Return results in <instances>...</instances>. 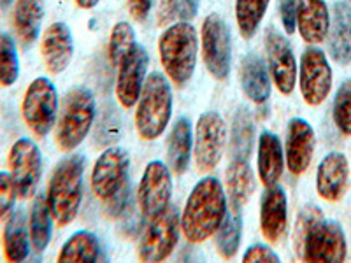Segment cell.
<instances>
[{
  "label": "cell",
  "instance_id": "603a6c76",
  "mask_svg": "<svg viewBox=\"0 0 351 263\" xmlns=\"http://www.w3.org/2000/svg\"><path fill=\"white\" fill-rule=\"evenodd\" d=\"M328 55L339 65L351 64V8L346 2H335L328 28Z\"/></svg>",
  "mask_w": 351,
  "mask_h": 263
},
{
  "label": "cell",
  "instance_id": "ba28073f",
  "mask_svg": "<svg viewBox=\"0 0 351 263\" xmlns=\"http://www.w3.org/2000/svg\"><path fill=\"white\" fill-rule=\"evenodd\" d=\"M200 48L206 68L215 79L225 81L230 74L232 44L230 30L219 14L213 12L206 16L200 30Z\"/></svg>",
  "mask_w": 351,
  "mask_h": 263
},
{
  "label": "cell",
  "instance_id": "1f68e13d",
  "mask_svg": "<svg viewBox=\"0 0 351 263\" xmlns=\"http://www.w3.org/2000/svg\"><path fill=\"white\" fill-rule=\"evenodd\" d=\"M255 142V127L250 111L241 108L234 116L230 132V156L232 158L250 160Z\"/></svg>",
  "mask_w": 351,
  "mask_h": 263
},
{
  "label": "cell",
  "instance_id": "836d02e7",
  "mask_svg": "<svg viewBox=\"0 0 351 263\" xmlns=\"http://www.w3.org/2000/svg\"><path fill=\"white\" fill-rule=\"evenodd\" d=\"M136 30L127 21H120L116 23L109 36V62L112 67H120L121 60L128 55L134 46H136Z\"/></svg>",
  "mask_w": 351,
  "mask_h": 263
},
{
  "label": "cell",
  "instance_id": "7a4b0ae2",
  "mask_svg": "<svg viewBox=\"0 0 351 263\" xmlns=\"http://www.w3.org/2000/svg\"><path fill=\"white\" fill-rule=\"evenodd\" d=\"M228 211L227 192L218 177H204L193 186L181 216V231L190 244H202L215 236Z\"/></svg>",
  "mask_w": 351,
  "mask_h": 263
},
{
  "label": "cell",
  "instance_id": "4dcf8cb0",
  "mask_svg": "<svg viewBox=\"0 0 351 263\" xmlns=\"http://www.w3.org/2000/svg\"><path fill=\"white\" fill-rule=\"evenodd\" d=\"M241 236H243V219L241 211H227L223 221L215 231V246L218 255L223 260H234L239 253Z\"/></svg>",
  "mask_w": 351,
  "mask_h": 263
},
{
  "label": "cell",
  "instance_id": "2e32d148",
  "mask_svg": "<svg viewBox=\"0 0 351 263\" xmlns=\"http://www.w3.org/2000/svg\"><path fill=\"white\" fill-rule=\"evenodd\" d=\"M149 55L144 46L136 44L121 60L116 76V99L123 109H130L137 104L143 92L146 72H148Z\"/></svg>",
  "mask_w": 351,
  "mask_h": 263
},
{
  "label": "cell",
  "instance_id": "44dd1931",
  "mask_svg": "<svg viewBox=\"0 0 351 263\" xmlns=\"http://www.w3.org/2000/svg\"><path fill=\"white\" fill-rule=\"evenodd\" d=\"M297 28L307 44L318 46L328 36L330 11L325 0H297Z\"/></svg>",
  "mask_w": 351,
  "mask_h": 263
},
{
  "label": "cell",
  "instance_id": "f1b7e54d",
  "mask_svg": "<svg viewBox=\"0 0 351 263\" xmlns=\"http://www.w3.org/2000/svg\"><path fill=\"white\" fill-rule=\"evenodd\" d=\"M53 214L49 211L48 200L44 195H37L28 216V234H30V244L36 253H44L51 240Z\"/></svg>",
  "mask_w": 351,
  "mask_h": 263
},
{
  "label": "cell",
  "instance_id": "60d3db41",
  "mask_svg": "<svg viewBox=\"0 0 351 263\" xmlns=\"http://www.w3.org/2000/svg\"><path fill=\"white\" fill-rule=\"evenodd\" d=\"M243 262L246 263H253V262H260V263H280L281 258L272 251L271 247L265 246V244H255L247 249L246 253L243 255Z\"/></svg>",
  "mask_w": 351,
  "mask_h": 263
},
{
  "label": "cell",
  "instance_id": "3957f363",
  "mask_svg": "<svg viewBox=\"0 0 351 263\" xmlns=\"http://www.w3.org/2000/svg\"><path fill=\"white\" fill-rule=\"evenodd\" d=\"M160 64L165 76L178 88H183L193 77L199 55V39L190 21H178L164 30L158 39Z\"/></svg>",
  "mask_w": 351,
  "mask_h": 263
},
{
  "label": "cell",
  "instance_id": "f35d334b",
  "mask_svg": "<svg viewBox=\"0 0 351 263\" xmlns=\"http://www.w3.org/2000/svg\"><path fill=\"white\" fill-rule=\"evenodd\" d=\"M132 186L130 183L125 184L120 192H116L111 199L104 200V214L109 219H120L128 208L132 205Z\"/></svg>",
  "mask_w": 351,
  "mask_h": 263
},
{
  "label": "cell",
  "instance_id": "d4e9b609",
  "mask_svg": "<svg viewBox=\"0 0 351 263\" xmlns=\"http://www.w3.org/2000/svg\"><path fill=\"white\" fill-rule=\"evenodd\" d=\"M225 177H227L225 181H227V193L232 209L241 211L255 193V174L247 160L232 158L225 171Z\"/></svg>",
  "mask_w": 351,
  "mask_h": 263
},
{
  "label": "cell",
  "instance_id": "ab89813d",
  "mask_svg": "<svg viewBox=\"0 0 351 263\" xmlns=\"http://www.w3.org/2000/svg\"><path fill=\"white\" fill-rule=\"evenodd\" d=\"M180 18V2L178 0H160L156 11V25L171 27Z\"/></svg>",
  "mask_w": 351,
  "mask_h": 263
},
{
  "label": "cell",
  "instance_id": "4fadbf2b",
  "mask_svg": "<svg viewBox=\"0 0 351 263\" xmlns=\"http://www.w3.org/2000/svg\"><path fill=\"white\" fill-rule=\"evenodd\" d=\"M9 174L16 184L18 197L32 199L43 174V156L32 139L21 137L9 151Z\"/></svg>",
  "mask_w": 351,
  "mask_h": 263
},
{
  "label": "cell",
  "instance_id": "b9f144b4",
  "mask_svg": "<svg viewBox=\"0 0 351 263\" xmlns=\"http://www.w3.org/2000/svg\"><path fill=\"white\" fill-rule=\"evenodd\" d=\"M280 14L285 32L288 36L297 30V4L295 0H280Z\"/></svg>",
  "mask_w": 351,
  "mask_h": 263
},
{
  "label": "cell",
  "instance_id": "f546056e",
  "mask_svg": "<svg viewBox=\"0 0 351 263\" xmlns=\"http://www.w3.org/2000/svg\"><path fill=\"white\" fill-rule=\"evenodd\" d=\"M102 258V247L99 237L93 231L80 230L69 237L58 253V262H90L95 263Z\"/></svg>",
  "mask_w": 351,
  "mask_h": 263
},
{
  "label": "cell",
  "instance_id": "9a60e30c",
  "mask_svg": "<svg viewBox=\"0 0 351 263\" xmlns=\"http://www.w3.org/2000/svg\"><path fill=\"white\" fill-rule=\"evenodd\" d=\"M265 53H267L269 71L276 88L285 97L291 95L295 90L299 67L287 37L274 28H269L265 32Z\"/></svg>",
  "mask_w": 351,
  "mask_h": 263
},
{
  "label": "cell",
  "instance_id": "277c9868",
  "mask_svg": "<svg viewBox=\"0 0 351 263\" xmlns=\"http://www.w3.org/2000/svg\"><path fill=\"white\" fill-rule=\"evenodd\" d=\"M84 156H67L56 165L46 192L49 211L58 227H67L76 219L83 200Z\"/></svg>",
  "mask_w": 351,
  "mask_h": 263
},
{
  "label": "cell",
  "instance_id": "d590c367",
  "mask_svg": "<svg viewBox=\"0 0 351 263\" xmlns=\"http://www.w3.org/2000/svg\"><path fill=\"white\" fill-rule=\"evenodd\" d=\"M332 118L344 137H351V79H346L334 97Z\"/></svg>",
  "mask_w": 351,
  "mask_h": 263
},
{
  "label": "cell",
  "instance_id": "8fae6325",
  "mask_svg": "<svg viewBox=\"0 0 351 263\" xmlns=\"http://www.w3.org/2000/svg\"><path fill=\"white\" fill-rule=\"evenodd\" d=\"M181 216L176 208L152 219L148 228L143 231L137 256L143 262H164L174 251L176 244L180 240Z\"/></svg>",
  "mask_w": 351,
  "mask_h": 263
},
{
  "label": "cell",
  "instance_id": "cb8c5ba5",
  "mask_svg": "<svg viewBox=\"0 0 351 263\" xmlns=\"http://www.w3.org/2000/svg\"><path fill=\"white\" fill-rule=\"evenodd\" d=\"M239 79L243 92L255 104H263L271 97V76L265 64L256 55L244 56L239 67Z\"/></svg>",
  "mask_w": 351,
  "mask_h": 263
},
{
  "label": "cell",
  "instance_id": "d6986e66",
  "mask_svg": "<svg viewBox=\"0 0 351 263\" xmlns=\"http://www.w3.org/2000/svg\"><path fill=\"white\" fill-rule=\"evenodd\" d=\"M288 200L281 186L274 184L263 192L260 202V230L269 244H278L287 234Z\"/></svg>",
  "mask_w": 351,
  "mask_h": 263
},
{
  "label": "cell",
  "instance_id": "bcb514c9",
  "mask_svg": "<svg viewBox=\"0 0 351 263\" xmlns=\"http://www.w3.org/2000/svg\"><path fill=\"white\" fill-rule=\"evenodd\" d=\"M14 0H0V9H8Z\"/></svg>",
  "mask_w": 351,
  "mask_h": 263
},
{
  "label": "cell",
  "instance_id": "8992f818",
  "mask_svg": "<svg viewBox=\"0 0 351 263\" xmlns=\"http://www.w3.org/2000/svg\"><path fill=\"white\" fill-rule=\"evenodd\" d=\"M95 121V99L84 86H77L65 95L56 120L55 142L64 153L74 151L88 137Z\"/></svg>",
  "mask_w": 351,
  "mask_h": 263
},
{
  "label": "cell",
  "instance_id": "83f0119b",
  "mask_svg": "<svg viewBox=\"0 0 351 263\" xmlns=\"http://www.w3.org/2000/svg\"><path fill=\"white\" fill-rule=\"evenodd\" d=\"M4 256L8 262H25L30 255V234L23 211H14L5 219L2 236Z\"/></svg>",
  "mask_w": 351,
  "mask_h": 263
},
{
  "label": "cell",
  "instance_id": "7bdbcfd3",
  "mask_svg": "<svg viewBox=\"0 0 351 263\" xmlns=\"http://www.w3.org/2000/svg\"><path fill=\"white\" fill-rule=\"evenodd\" d=\"M128 12L136 21H146L153 8V0H127Z\"/></svg>",
  "mask_w": 351,
  "mask_h": 263
},
{
  "label": "cell",
  "instance_id": "ffe728a7",
  "mask_svg": "<svg viewBox=\"0 0 351 263\" xmlns=\"http://www.w3.org/2000/svg\"><path fill=\"white\" fill-rule=\"evenodd\" d=\"M40 56L46 68L55 76L71 65L74 58V40L71 28L64 21H56L46 28L40 40Z\"/></svg>",
  "mask_w": 351,
  "mask_h": 263
},
{
  "label": "cell",
  "instance_id": "5b68a950",
  "mask_svg": "<svg viewBox=\"0 0 351 263\" xmlns=\"http://www.w3.org/2000/svg\"><path fill=\"white\" fill-rule=\"evenodd\" d=\"M136 108V128L141 139H158L172 116V88L169 77L152 72L144 81Z\"/></svg>",
  "mask_w": 351,
  "mask_h": 263
},
{
  "label": "cell",
  "instance_id": "ac0fdd59",
  "mask_svg": "<svg viewBox=\"0 0 351 263\" xmlns=\"http://www.w3.org/2000/svg\"><path fill=\"white\" fill-rule=\"evenodd\" d=\"M350 181V162L339 151L325 156L316 171V192L325 202H341L348 192Z\"/></svg>",
  "mask_w": 351,
  "mask_h": 263
},
{
  "label": "cell",
  "instance_id": "e0dca14e",
  "mask_svg": "<svg viewBox=\"0 0 351 263\" xmlns=\"http://www.w3.org/2000/svg\"><path fill=\"white\" fill-rule=\"evenodd\" d=\"M316 136L315 130L304 118H293L287 130V167L293 175H302L309 168L315 156Z\"/></svg>",
  "mask_w": 351,
  "mask_h": 263
},
{
  "label": "cell",
  "instance_id": "ee69618b",
  "mask_svg": "<svg viewBox=\"0 0 351 263\" xmlns=\"http://www.w3.org/2000/svg\"><path fill=\"white\" fill-rule=\"evenodd\" d=\"M180 2L181 21H192L199 9V0H178Z\"/></svg>",
  "mask_w": 351,
  "mask_h": 263
},
{
  "label": "cell",
  "instance_id": "e575fe53",
  "mask_svg": "<svg viewBox=\"0 0 351 263\" xmlns=\"http://www.w3.org/2000/svg\"><path fill=\"white\" fill-rule=\"evenodd\" d=\"M20 77V58L11 36L0 32V86H12Z\"/></svg>",
  "mask_w": 351,
  "mask_h": 263
},
{
  "label": "cell",
  "instance_id": "30bf717a",
  "mask_svg": "<svg viewBox=\"0 0 351 263\" xmlns=\"http://www.w3.org/2000/svg\"><path fill=\"white\" fill-rule=\"evenodd\" d=\"M225 148H227V125L223 118L215 111L204 112L197 121L195 140H193L197 171L200 174L215 171L223 158Z\"/></svg>",
  "mask_w": 351,
  "mask_h": 263
},
{
  "label": "cell",
  "instance_id": "74e56055",
  "mask_svg": "<svg viewBox=\"0 0 351 263\" xmlns=\"http://www.w3.org/2000/svg\"><path fill=\"white\" fill-rule=\"evenodd\" d=\"M16 184L9 172H0V221H5L14 212L16 203Z\"/></svg>",
  "mask_w": 351,
  "mask_h": 263
},
{
  "label": "cell",
  "instance_id": "8d00e7d4",
  "mask_svg": "<svg viewBox=\"0 0 351 263\" xmlns=\"http://www.w3.org/2000/svg\"><path fill=\"white\" fill-rule=\"evenodd\" d=\"M121 121L120 116L116 114L112 109H106L100 114L99 127H97V142L100 144H111L120 139Z\"/></svg>",
  "mask_w": 351,
  "mask_h": 263
},
{
  "label": "cell",
  "instance_id": "9c48e42d",
  "mask_svg": "<svg viewBox=\"0 0 351 263\" xmlns=\"http://www.w3.org/2000/svg\"><path fill=\"white\" fill-rule=\"evenodd\" d=\"M334 83V72L325 51L318 46H309L300 56L299 86L307 105L318 108L328 99Z\"/></svg>",
  "mask_w": 351,
  "mask_h": 263
},
{
  "label": "cell",
  "instance_id": "f6af8a7d",
  "mask_svg": "<svg viewBox=\"0 0 351 263\" xmlns=\"http://www.w3.org/2000/svg\"><path fill=\"white\" fill-rule=\"evenodd\" d=\"M100 0H76V4H77V8H81V9H93L95 8L97 4H99Z\"/></svg>",
  "mask_w": 351,
  "mask_h": 263
},
{
  "label": "cell",
  "instance_id": "7c38bea8",
  "mask_svg": "<svg viewBox=\"0 0 351 263\" xmlns=\"http://www.w3.org/2000/svg\"><path fill=\"white\" fill-rule=\"evenodd\" d=\"M172 175L171 168L158 160L146 165L137 190V205L146 219H155L171 208Z\"/></svg>",
  "mask_w": 351,
  "mask_h": 263
},
{
  "label": "cell",
  "instance_id": "6da1fadb",
  "mask_svg": "<svg viewBox=\"0 0 351 263\" xmlns=\"http://www.w3.org/2000/svg\"><path fill=\"white\" fill-rule=\"evenodd\" d=\"M293 246L302 262L339 263L348 256L343 227L334 219H325L324 212L315 205H307L297 218Z\"/></svg>",
  "mask_w": 351,
  "mask_h": 263
},
{
  "label": "cell",
  "instance_id": "484cf974",
  "mask_svg": "<svg viewBox=\"0 0 351 263\" xmlns=\"http://www.w3.org/2000/svg\"><path fill=\"white\" fill-rule=\"evenodd\" d=\"M193 151L192 123L188 118H180L172 127L167 140V162L172 174L181 175L190 165V156Z\"/></svg>",
  "mask_w": 351,
  "mask_h": 263
},
{
  "label": "cell",
  "instance_id": "7402d4cb",
  "mask_svg": "<svg viewBox=\"0 0 351 263\" xmlns=\"http://www.w3.org/2000/svg\"><path fill=\"white\" fill-rule=\"evenodd\" d=\"M256 164H258V177L263 186L269 188L280 183L285 171V155L280 137L274 132L263 130L260 134Z\"/></svg>",
  "mask_w": 351,
  "mask_h": 263
},
{
  "label": "cell",
  "instance_id": "52a82bcc",
  "mask_svg": "<svg viewBox=\"0 0 351 263\" xmlns=\"http://www.w3.org/2000/svg\"><path fill=\"white\" fill-rule=\"evenodd\" d=\"M23 121L34 136L43 139L58 120V93L48 77H37L28 84L21 102Z\"/></svg>",
  "mask_w": 351,
  "mask_h": 263
},
{
  "label": "cell",
  "instance_id": "d6a6232c",
  "mask_svg": "<svg viewBox=\"0 0 351 263\" xmlns=\"http://www.w3.org/2000/svg\"><path fill=\"white\" fill-rule=\"evenodd\" d=\"M271 0H236V21L244 39H252L258 30Z\"/></svg>",
  "mask_w": 351,
  "mask_h": 263
},
{
  "label": "cell",
  "instance_id": "4316f807",
  "mask_svg": "<svg viewBox=\"0 0 351 263\" xmlns=\"http://www.w3.org/2000/svg\"><path fill=\"white\" fill-rule=\"evenodd\" d=\"M44 20V0H16L12 27L23 46H32L40 34Z\"/></svg>",
  "mask_w": 351,
  "mask_h": 263
},
{
  "label": "cell",
  "instance_id": "5bb4252c",
  "mask_svg": "<svg viewBox=\"0 0 351 263\" xmlns=\"http://www.w3.org/2000/svg\"><path fill=\"white\" fill-rule=\"evenodd\" d=\"M130 172V156L125 149L112 148L106 149L97 158L92 171V190L102 202L111 199L116 192H120L128 181Z\"/></svg>",
  "mask_w": 351,
  "mask_h": 263
}]
</instances>
